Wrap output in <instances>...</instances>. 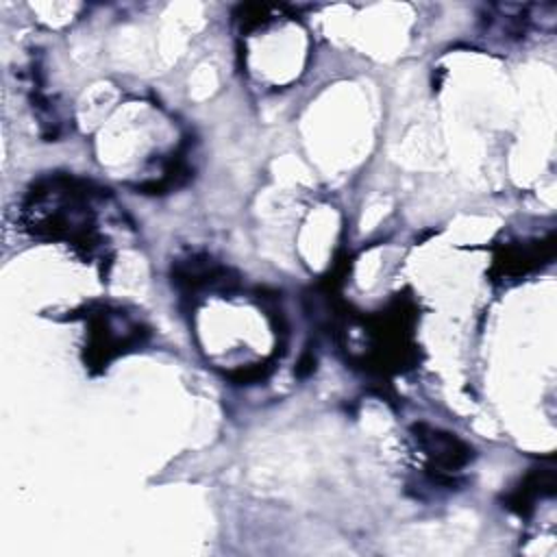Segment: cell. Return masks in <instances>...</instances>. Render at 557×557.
I'll use <instances>...</instances> for the list:
<instances>
[{
  "mask_svg": "<svg viewBox=\"0 0 557 557\" xmlns=\"http://www.w3.org/2000/svg\"><path fill=\"white\" fill-rule=\"evenodd\" d=\"M416 433L431 463L442 470H457L470 459V448L461 444L457 437H453L450 433H440L424 424L416 426Z\"/></svg>",
  "mask_w": 557,
  "mask_h": 557,
  "instance_id": "obj_1",
  "label": "cell"
}]
</instances>
